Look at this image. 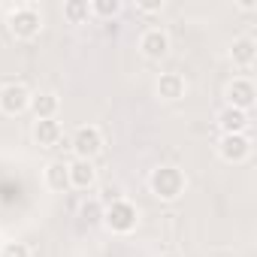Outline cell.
Returning <instances> with one entry per match:
<instances>
[{"label":"cell","instance_id":"cell-11","mask_svg":"<svg viewBox=\"0 0 257 257\" xmlns=\"http://www.w3.org/2000/svg\"><path fill=\"white\" fill-rule=\"evenodd\" d=\"M218 127H221V134L227 137V134H245L248 127H251V118H248V112H239V109H221V115H218Z\"/></svg>","mask_w":257,"mask_h":257},{"label":"cell","instance_id":"cell-19","mask_svg":"<svg viewBox=\"0 0 257 257\" xmlns=\"http://www.w3.org/2000/svg\"><path fill=\"white\" fill-rule=\"evenodd\" d=\"M82 218H85L88 224H97V221H103V203H100V200H91V203H85V206H82Z\"/></svg>","mask_w":257,"mask_h":257},{"label":"cell","instance_id":"cell-5","mask_svg":"<svg viewBox=\"0 0 257 257\" xmlns=\"http://www.w3.org/2000/svg\"><path fill=\"white\" fill-rule=\"evenodd\" d=\"M218 155L227 164H245L251 158V140L245 134H227L218 143Z\"/></svg>","mask_w":257,"mask_h":257},{"label":"cell","instance_id":"cell-17","mask_svg":"<svg viewBox=\"0 0 257 257\" xmlns=\"http://www.w3.org/2000/svg\"><path fill=\"white\" fill-rule=\"evenodd\" d=\"M91 7V16H100V19H115L121 13V0H94Z\"/></svg>","mask_w":257,"mask_h":257},{"label":"cell","instance_id":"cell-21","mask_svg":"<svg viewBox=\"0 0 257 257\" xmlns=\"http://www.w3.org/2000/svg\"><path fill=\"white\" fill-rule=\"evenodd\" d=\"M161 7H164L161 0H155V4H140V10H143V13H161Z\"/></svg>","mask_w":257,"mask_h":257},{"label":"cell","instance_id":"cell-2","mask_svg":"<svg viewBox=\"0 0 257 257\" xmlns=\"http://www.w3.org/2000/svg\"><path fill=\"white\" fill-rule=\"evenodd\" d=\"M137 221H140L137 206L131 200H124V197L115 200V203H109V206H103V224L112 233H134L137 230Z\"/></svg>","mask_w":257,"mask_h":257},{"label":"cell","instance_id":"cell-10","mask_svg":"<svg viewBox=\"0 0 257 257\" xmlns=\"http://www.w3.org/2000/svg\"><path fill=\"white\" fill-rule=\"evenodd\" d=\"M43 182H46V188H49V191L64 194V191L70 188L67 164H64V161H49V164H46V170H43Z\"/></svg>","mask_w":257,"mask_h":257},{"label":"cell","instance_id":"cell-7","mask_svg":"<svg viewBox=\"0 0 257 257\" xmlns=\"http://www.w3.org/2000/svg\"><path fill=\"white\" fill-rule=\"evenodd\" d=\"M257 100V88L251 79H233L227 85V106L230 109H239V112H248Z\"/></svg>","mask_w":257,"mask_h":257},{"label":"cell","instance_id":"cell-12","mask_svg":"<svg viewBox=\"0 0 257 257\" xmlns=\"http://www.w3.org/2000/svg\"><path fill=\"white\" fill-rule=\"evenodd\" d=\"M61 124L55 121V118H46V121H37L34 124V140H37V146H43V149H52V146H58L61 143Z\"/></svg>","mask_w":257,"mask_h":257},{"label":"cell","instance_id":"cell-22","mask_svg":"<svg viewBox=\"0 0 257 257\" xmlns=\"http://www.w3.org/2000/svg\"><path fill=\"white\" fill-rule=\"evenodd\" d=\"M164 257H179V254H176V251H170V254H164Z\"/></svg>","mask_w":257,"mask_h":257},{"label":"cell","instance_id":"cell-14","mask_svg":"<svg viewBox=\"0 0 257 257\" xmlns=\"http://www.w3.org/2000/svg\"><path fill=\"white\" fill-rule=\"evenodd\" d=\"M158 97L161 100H182L185 97V79L179 73H161V79H158Z\"/></svg>","mask_w":257,"mask_h":257},{"label":"cell","instance_id":"cell-8","mask_svg":"<svg viewBox=\"0 0 257 257\" xmlns=\"http://www.w3.org/2000/svg\"><path fill=\"white\" fill-rule=\"evenodd\" d=\"M140 52H143L149 61H161V58H167V52H170V37H167V31H161V28H149V31L140 37Z\"/></svg>","mask_w":257,"mask_h":257},{"label":"cell","instance_id":"cell-16","mask_svg":"<svg viewBox=\"0 0 257 257\" xmlns=\"http://www.w3.org/2000/svg\"><path fill=\"white\" fill-rule=\"evenodd\" d=\"M88 16H91L88 0H70V4H64V19L70 25H82V22H88Z\"/></svg>","mask_w":257,"mask_h":257},{"label":"cell","instance_id":"cell-13","mask_svg":"<svg viewBox=\"0 0 257 257\" xmlns=\"http://www.w3.org/2000/svg\"><path fill=\"white\" fill-rule=\"evenodd\" d=\"M230 58H233L236 67H251L254 58H257V43H254L251 37H239V40H233V46H230Z\"/></svg>","mask_w":257,"mask_h":257},{"label":"cell","instance_id":"cell-15","mask_svg":"<svg viewBox=\"0 0 257 257\" xmlns=\"http://www.w3.org/2000/svg\"><path fill=\"white\" fill-rule=\"evenodd\" d=\"M58 97L55 94H34L31 97V109H34V115H37V121H46V118H55L58 115Z\"/></svg>","mask_w":257,"mask_h":257},{"label":"cell","instance_id":"cell-1","mask_svg":"<svg viewBox=\"0 0 257 257\" xmlns=\"http://www.w3.org/2000/svg\"><path fill=\"white\" fill-rule=\"evenodd\" d=\"M149 188H152V194L158 197V200H179L182 197V191H185V176H182V170L179 167H158L155 173H152V179H149Z\"/></svg>","mask_w":257,"mask_h":257},{"label":"cell","instance_id":"cell-20","mask_svg":"<svg viewBox=\"0 0 257 257\" xmlns=\"http://www.w3.org/2000/svg\"><path fill=\"white\" fill-rule=\"evenodd\" d=\"M103 194H106V197H103V206H109V203H115V200H121V188H106Z\"/></svg>","mask_w":257,"mask_h":257},{"label":"cell","instance_id":"cell-18","mask_svg":"<svg viewBox=\"0 0 257 257\" xmlns=\"http://www.w3.org/2000/svg\"><path fill=\"white\" fill-rule=\"evenodd\" d=\"M0 257H31V248L25 242H4L0 245Z\"/></svg>","mask_w":257,"mask_h":257},{"label":"cell","instance_id":"cell-6","mask_svg":"<svg viewBox=\"0 0 257 257\" xmlns=\"http://www.w3.org/2000/svg\"><path fill=\"white\" fill-rule=\"evenodd\" d=\"M31 91L19 82H10L0 88V109H4L7 115H22L25 109H31Z\"/></svg>","mask_w":257,"mask_h":257},{"label":"cell","instance_id":"cell-3","mask_svg":"<svg viewBox=\"0 0 257 257\" xmlns=\"http://www.w3.org/2000/svg\"><path fill=\"white\" fill-rule=\"evenodd\" d=\"M70 149H73V155L79 161H94L103 152V134H100V127L82 124L79 131L73 134V140H70Z\"/></svg>","mask_w":257,"mask_h":257},{"label":"cell","instance_id":"cell-9","mask_svg":"<svg viewBox=\"0 0 257 257\" xmlns=\"http://www.w3.org/2000/svg\"><path fill=\"white\" fill-rule=\"evenodd\" d=\"M67 173H70V188H76V191H88L97 182V170H94L91 161H79L76 158V161L67 164Z\"/></svg>","mask_w":257,"mask_h":257},{"label":"cell","instance_id":"cell-4","mask_svg":"<svg viewBox=\"0 0 257 257\" xmlns=\"http://www.w3.org/2000/svg\"><path fill=\"white\" fill-rule=\"evenodd\" d=\"M10 31L16 40H34L40 31H43V16L37 7H19L13 16H10Z\"/></svg>","mask_w":257,"mask_h":257}]
</instances>
